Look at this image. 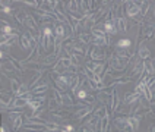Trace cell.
<instances>
[{
  "mask_svg": "<svg viewBox=\"0 0 155 132\" xmlns=\"http://www.w3.org/2000/svg\"><path fill=\"white\" fill-rule=\"evenodd\" d=\"M9 119H10L12 129H13V131H18V129L24 125V120H22V110H12V112H9Z\"/></svg>",
  "mask_w": 155,
  "mask_h": 132,
  "instance_id": "6da1fadb",
  "label": "cell"
},
{
  "mask_svg": "<svg viewBox=\"0 0 155 132\" xmlns=\"http://www.w3.org/2000/svg\"><path fill=\"white\" fill-rule=\"evenodd\" d=\"M127 63H129V60L121 59V57H119V56L113 54L111 60H110V68H111L113 70H116V72H123V70L126 69Z\"/></svg>",
  "mask_w": 155,
  "mask_h": 132,
  "instance_id": "7a4b0ae2",
  "label": "cell"
},
{
  "mask_svg": "<svg viewBox=\"0 0 155 132\" xmlns=\"http://www.w3.org/2000/svg\"><path fill=\"white\" fill-rule=\"evenodd\" d=\"M88 56L91 57V60L92 62H98V63H101V62H104V59H105V52H104L101 47L92 46V47L88 50Z\"/></svg>",
  "mask_w": 155,
  "mask_h": 132,
  "instance_id": "3957f363",
  "label": "cell"
},
{
  "mask_svg": "<svg viewBox=\"0 0 155 132\" xmlns=\"http://www.w3.org/2000/svg\"><path fill=\"white\" fill-rule=\"evenodd\" d=\"M104 62L98 63V62H86V69H89L95 76H103L104 75Z\"/></svg>",
  "mask_w": 155,
  "mask_h": 132,
  "instance_id": "277c9868",
  "label": "cell"
},
{
  "mask_svg": "<svg viewBox=\"0 0 155 132\" xmlns=\"http://www.w3.org/2000/svg\"><path fill=\"white\" fill-rule=\"evenodd\" d=\"M126 3V10H127V16L129 18H136L140 15V6L136 5L135 2H124Z\"/></svg>",
  "mask_w": 155,
  "mask_h": 132,
  "instance_id": "5b68a950",
  "label": "cell"
},
{
  "mask_svg": "<svg viewBox=\"0 0 155 132\" xmlns=\"http://www.w3.org/2000/svg\"><path fill=\"white\" fill-rule=\"evenodd\" d=\"M114 125L120 132H132V129L129 128V123H127V116L116 117L114 119Z\"/></svg>",
  "mask_w": 155,
  "mask_h": 132,
  "instance_id": "8992f818",
  "label": "cell"
},
{
  "mask_svg": "<svg viewBox=\"0 0 155 132\" xmlns=\"http://www.w3.org/2000/svg\"><path fill=\"white\" fill-rule=\"evenodd\" d=\"M25 26H28V29H29V32H31V34L40 35V31H38V24H37V21L34 19V16H31V15H28V16H26Z\"/></svg>",
  "mask_w": 155,
  "mask_h": 132,
  "instance_id": "52a82bcc",
  "label": "cell"
},
{
  "mask_svg": "<svg viewBox=\"0 0 155 132\" xmlns=\"http://www.w3.org/2000/svg\"><path fill=\"white\" fill-rule=\"evenodd\" d=\"M139 122H140L139 116H135V114L127 116V123H129V128L132 129V132H136L139 129Z\"/></svg>",
  "mask_w": 155,
  "mask_h": 132,
  "instance_id": "ba28073f",
  "label": "cell"
},
{
  "mask_svg": "<svg viewBox=\"0 0 155 132\" xmlns=\"http://www.w3.org/2000/svg\"><path fill=\"white\" fill-rule=\"evenodd\" d=\"M13 98H15V97H12L10 94H8V93H3V94H2V98H0V103H2V110H6L8 107H10V104L13 103Z\"/></svg>",
  "mask_w": 155,
  "mask_h": 132,
  "instance_id": "9c48e42d",
  "label": "cell"
},
{
  "mask_svg": "<svg viewBox=\"0 0 155 132\" xmlns=\"http://www.w3.org/2000/svg\"><path fill=\"white\" fill-rule=\"evenodd\" d=\"M104 31H105V34L114 35V34H117L119 29H117L114 21H108V22H104Z\"/></svg>",
  "mask_w": 155,
  "mask_h": 132,
  "instance_id": "30bf717a",
  "label": "cell"
},
{
  "mask_svg": "<svg viewBox=\"0 0 155 132\" xmlns=\"http://www.w3.org/2000/svg\"><path fill=\"white\" fill-rule=\"evenodd\" d=\"M94 113V109L91 107V106H85V107H82V109H79L76 112V119H84V117H86L88 114Z\"/></svg>",
  "mask_w": 155,
  "mask_h": 132,
  "instance_id": "8fae6325",
  "label": "cell"
},
{
  "mask_svg": "<svg viewBox=\"0 0 155 132\" xmlns=\"http://www.w3.org/2000/svg\"><path fill=\"white\" fill-rule=\"evenodd\" d=\"M143 72L149 75V76H154L155 75V66H154V62L152 60H143Z\"/></svg>",
  "mask_w": 155,
  "mask_h": 132,
  "instance_id": "7c38bea8",
  "label": "cell"
},
{
  "mask_svg": "<svg viewBox=\"0 0 155 132\" xmlns=\"http://www.w3.org/2000/svg\"><path fill=\"white\" fill-rule=\"evenodd\" d=\"M140 73H143V60H142V59H139L138 63H135V66H133V69H132V76H130V78L133 79V76H138Z\"/></svg>",
  "mask_w": 155,
  "mask_h": 132,
  "instance_id": "4fadbf2b",
  "label": "cell"
},
{
  "mask_svg": "<svg viewBox=\"0 0 155 132\" xmlns=\"http://www.w3.org/2000/svg\"><path fill=\"white\" fill-rule=\"evenodd\" d=\"M91 43H92V46H97V47H104V46H108L110 41L107 40V37H92Z\"/></svg>",
  "mask_w": 155,
  "mask_h": 132,
  "instance_id": "5bb4252c",
  "label": "cell"
},
{
  "mask_svg": "<svg viewBox=\"0 0 155 132\" xmlns=\"http://www.w3.org/2000/svg\"><path fill=\"white\" fill-rule=\"evenodd\" d=\"M47 90H48L47 84H38L35 88H32L31 94H32V96H43V94L47 93Z\"/></svg>",
  "mask_w": 155,
  "mask_h": 132,
  "instance_id": "9a60e30c",
  "label": "cell"
},
{
  "mask_svg": "<svg viewBox=\"0 0 155 132\" xmlns=\"http://www.w3.org/2000/svg\"><path fill=\"white\" fill-rule=\"evenodd\" d=\"M154 35H155V26L152 25V24L143 26V37H145L147 40H152Z\"/></svg>",
  "mask_w": 155,
  "mask_h": 132,
  "instance_id": "2e32d148",
  "label": "cell"
},
{
  "mask_svg": "<svg viewBox=\"0 0 155 132\" xmlns=\"http://www.w3.org/2000/svg\"><path fill=\"white\" fill-rule=\"evenodd\" d=\"M60 57L56 54V53L53 52V54H48L45 59H44V62H43V66H50V65H56L57 63V60H59Z\"/></svg>",
  "mask_w": 155,
  "mask_h": 132,
  "instance_id": "e0dca14e",
  "label": "cell"
},
{
  "mask_svg": "<svg viewBox=\"0 0 155 132\" xmlns=\"http://www.w3.org/2000/svg\"><path fill=\"white\" fill-rule=\"evenodd\" d=\"M43 76V70H40V72H34V76L29 79V82H28V87L29 88H35L38 85V81L41 79Z\"/></svg>",
  "mask_w": 155,
  "mask_h": 132,
  "instance_id": "ac0fdd59",
  "label": "cell"
},
{
  "mask_svg": "<svg viewBox=\"0 0 155 132\" xmlns=\"http://www.w3.org/2000/svg\"><path fill=\"white\" fill-rule=\"evenodd\" d=\"M114 22H116V26H117L119 31H121V32H126L127 31V22H126L124 18H116Z\"/></svg>",
  "mask_w": 155,
  "mask_h": 132,
  "instance_id": "d6986e66",
  "label": "cell"
},
{
  "mask_svg": "<svg viewBox=\"0 0 155 132\" xmlns=\"http://www.w3.org/2000/svg\"><path fill=\"white\" fill-rule=\"evenodd\" d=\"M81 82H82V81H81V76H79L78 73H75V75H72V76H70V88H72V91H73V93L79 88Z\"/></svg>",
  "mask_w": 155,
  "mask_h": 132,
  "instance_id": "ffe728a7",
  "label": "cell"
},
{
  "mask_svg": "<svg viewBox=\"0 0 155 132\" xmlns=\"http://www.w3.org/2000/svg\"><path fill=\"white\" fill-rule=\"evenodd\" d=\"M149 54H151L149 49H148L147 46H145V43H142L140 46H139V57H140L142 60H148Z\"/></svg>",
  "mask_w": 155,
  "mask_h": 132,
  "instance_id": "44dd1931",
  "label": "cell"
},
{
  "mask_svg": "<svg viewBox=\"0 0 155 132\" xmlns=\"http://www.w3.org/2000/svg\"><path fill=\"white\" fill-rule=\"evenodd\" d=\"M66 9L69 10V13H78V12H81L79 2H68V3H66ZM81 13H82V12H81Z\"/></svg>",
  "mask_w": 155,
  "mask_h": 132,
  "instance_id": "7402d4cb",
  "label": "cell"
},
{
  "mask_svg": "<svg viewBox=\"0 0 155 132\" xmlns=\"http://www.w3.org/2000/svg\"><path fill=\"white\" fill-rule=\"evenodd\" d=\"M130 46H132V40L129 38H120L117 41V49H121V50H129Z\"/></svg>",
  "mask_w": 155,
  "mask_h": 132,
  "instance_id": "603a6c76",
  "label": "cell"
},
{
  "mask_svg": "<svg viewBox=\"0 0 155 132\" xmlns=\"http://www.w3.org/2000/svg\"><path fill=\"white\" fill-rule=\"evenodd\" d=\"M119 103H120V98H119V93L114 90L113 91V100H111V110L113 112H117L119 110Z\"/></svg>",
  "mask_w": 155,
  "mask_h": 132,
  "instance_id": "cb8c5ba5",
  "label": "cell"
},
{
  "mask_svg": "<svg viewBox=\"0 0 155 132\" xmlns=\"http://www.w3.org/2000/svg\"><path fill=\"white\" fill-rule=\"evenodd\" d=\"M15 16V19H16L18 22H19V25H25V21H26V15L24 10H21V9H18L16 10V15H13Z\"/></svg>",
  "mask_w": 155,
  "mask_h": 132,
  "instance_id": "d4e9b609",
  "label": "cell"
},
{
  "mask_svg": "<svg viewBox=\"0 0 155 132\" xmlns=\"http://www.w3.org/2000/svg\"><path fill=\"white\" fill-rule=\"evenodd\" d=\"M107 114H108V112H107L105 106H100L98 109H94V116H97V117H100V119H103V117H105Z\"/></svg>",
  "mask_w": 155,
  "mask_h": 132,
  "instance_id": "484cf974",
  "label": "cell"
},
{
  "mask_svg": "<svg viewBox=\"0 0 155 132\" xmlns=\"http://www.w3.org/2000/svg\"><path fill=\"white\" fill-rule=\"evenodd\" d=\"M91 40H92V35L88 34V32H81L78 35V41H81L82 44H88Z\"/></svg>",
  "mask_w": 155,
  "mask_h": 132,
  "instance_id": "4316f807",
  "label": "cell"
},
{
  "mask_svg": "<svg viewBox=\"0 0 155 132\" xmlns=\"http://www.w3.org/2000/svg\"><path fill=\"white\" fill-rule=\"evenodd\" d=\"M98 122H100V117L94 116V117L88 119V122H86V128H89L92 132H95V128H97V123H98Z\"/></svg>",
  "mask_w": 155,
  "mask_h": 132,
  "instance_id": "83f0119b",
  "label": "cell"
},
{
  "mask_svg": "<svg viewBox=\"0 0 155 132\" xmlns=\"http://www.w3.org/2000/svg\"><path fill=\"white\" fill-rule=\"evenodd\" d=\"M130 81H132L130 76H126V78H117V79L113 81L111 87H116V85H126V84H129Z\"/></svg>",
  "mask_w": 155,
  "mask_h": 132,
  "instance_id": "f1b7e54d",
  "label": "cell"
},
{
  "mask_svg": "<svg viewBox=\"0 0 155 132\" xmlns=\"http://www.w3.org/2000/svg\"><path fill=\"white\" fill-rule=\"evenodd\" d=\"M12 31H13V28L10 26V24L6 22V21H2V34L10 35L12 34Z\"/></svg>",
  "mask_w": 155,
  "mask_h": 132,
  "instance_id": "f546056e",
  "label": "cell"
},
{
  "mask_svg": "<svg viewBox=\"0 0 155 132\" xmlns=\"http://www.w3.org/2000/svg\"><path fill=\"white\" fill-rule=\"evenodd\" d=\"M56 131H60V125L59 123H54V122H47L45 132H56Z\"/></svg>",
  "mask_w": 155,
  "mask_h": 132,
  "instance_id": "4dcf8cb0",
  "label": "cell"
},
{
  "mask_svg": "<svg viewBox=\"0 0 155 132\" xmlns=\"http://www.w3.org/2000/svg\"><path fill=\"white\" fill-rule=\"evenodd\" d=\"M2 68H3V70H6V72H15V70L18 72V69L15 68V65L12 63V60L10 62H3V63H2ZM18 73H19V72H18Z\"/></svg>",
  "mask_w": 155,
  "mask_h": 132,
  "instance_id": "1f68e13d",
  "label": "cell"
},
{
  "mask_svg": "<svg viewBox=\"0 0 155 132\" xmlns=\"http://www.w3.org/2000/svg\"><path fill=\"white\" fill-rule=\"evenodd\" d=\"M21 82L18 81V79H15V78H10V88H12V93L13 94H16L18 91H19V88H21Z\"/></svg>",
  "mask_w": 155,
  "mask_h": 132,
  "instance_id": "d6a6232c",
  "label": "cell"
},
{
  "mask_svg": "<svg viewBox=\"0 0 155 132\" xmlns=\"http://www.w3.org/2000/svg\"><path fill=\"white\" fill-rule=\"evenodd\" d=\"M61 100H63V106H73V98L69 96V94H66V93H61Z\"/></svg>",
  "mask_w": 155,
  "mask_h": 132,
  "instance_id": "836d02e7",
  "label": "cell"
},
{
  "mask_svg": "<svg viewBox=\"0 0 155 132\" xmlns=\"http://www.w3.org/2000/svg\"><path fill=\"white\" fill-rule=\"evenodd\" d=\"M149 8H151V3H149V2H143V3H142V6H140V15H142L143 18L148 15Z\"/></svg>",
  "mask_w": 155,
  "mask_h": 132,
  "instance_id": "e575fe53",
  "label": "cell"
},
{
  "mask_svg": "<svg viewBox=\"0 0 155 132\" xmlns=\"http://www.w3.org/2000/svg\"><path fill=\"white\" fill-rule=\"evenodd\" d=\"M53 91V98H54V100H56V101H57V104L59 106H63V100H61V94L60 93H59V90H57V88H53L51 90Z\"/></svg>",
  "mask_w": 155,
  "mask_h": 132,
  "instance_id": "d590c367",
  "label": "cell"
},
{
  "mask_svg": "<svg viewBox=\"0 0 155 132\" xmlns=\"http://www.w3.org/2000/svg\"><path fill=\"white\" fill-rule=\"evenodd\" d=\"M54 82H56V85H57V90H60V91H63V93H66V91H68V88H69L68 84H64V82L59 81L57 78L54 79Z\"/></svg>",
  "mask_w": 155,
  "mask_h": 132,
  "instance_id": "8d00e7d4",
  "label": "cell"
},
{
  "mask_svg": "<svg viewBox=\"0 0 155 132\" xmlns=\"http://www.w3.org/2000/svg\"><path fill=\"white\" fill-rule=\"evenodd\" d=\"M95 100H97V98H95L94 96H91V94H88V96H86V98H85V100H82V103H84V104H85V106H91V104H94V103H95Z\"/></svg>",
  "mask_w": 155,
  "mask_h": 132,
  "instance_id": "74e56055",
  "label": "cell"
},
{
  "mask_svg": "<svg viewBox=\"0 0 155 132\" xmlns=\"http://www.w3.org/2000/svg\"><path fill=\"white\" fill-rule=\"evenodd\" d=\"M86 96H88V94H86V90H79V91H78V94H76V97L81 100V101H82V100H85Z\"/></svg>",
  "mask_w": 155,
  "mask_h": 132,
  "instance_id": "f35d334b",
  "label": "cell"
},
{
  "mask_svg": "<svg viewBox=\"0 0 155 132\" xmlns=\"http://www.w3.org/2000/svg\"><path fill=\"white\" fill-rule=\"evenodd\" d=\"M44 112H45V110H44L43 107H40V109L34 110V117H41V116L44 114Z\"/></svg>",
  "mask_w": 155,
  "mask_h": 132,
  "instance_id": "ab89813d",
  "label": "cell"
},
{
  "mask_svg": "<svg viewBox=\"0 0 155 132\" xmlns=\"http://www.w3.org/2000/svg\"><path fill=\"white\" fill-rule=\"evenodd\" d=\"M10 6H8V5H5V2H2V12L3 13H10Z\"/></svg>",
  "mask_w": 155,
  "mask_h": 132,
  "instance_id": "60d3db41",
  "label": "cell"
},
{
  "mask_svg": "<svg viewBox=\"0 0 155 132\" xmlns=\"http://www.w3.org/2000/svg\"><path fill=\"white\" fill-rule=\"evenodd\" d=\"M0 57H2V60H5V59L8 57V54H6V52H2V53H0Z\"/></svg>",
  "mask_w": 155,
  "mask_h": 132,
  "instance_id": "b9f144b4",
  "label": "cell"
},
{
  "mask_svg": "<svg viewBox=\"0 0 155 132\" xmlns=\"http://www.w3.org/2000/svg\"><path fill=\"white\" fill-rule=\"evenodd\" d=\"M64 129H68L69 132H72L73 131V126H72V125H66V126H64Z\"/></svg>",
  "mask_w": 155,
  "mask_h": 132,
  "instance_id": "7bdbcfd3",
  "label": "cell"
},
{
  "mask_svg": "<svg viewBox=\"0 0 155 132\" xmlns=\"http://www.w3.org/2000/svg\"><path fill=\"white\" fill-rule=\"evenodd\" d=\"M82 132H92L89 128H86V126H84V129H82Z\"/></svg>",
  "mask_w": 155,
  "mask_h": 132,
  "instance_id": "ee69618b",
  "label": "cell"
},
{
  "mask_svg": "<svg viewBox=\"0 0 155 132\" xmlns=\"http://www.w3.org/2000/svg\"><path fill=\"white\" fill-rule=\"evenodd\" d=\"M59 132H69V131H68V129H60Z\"/></svg>",
  "mask_w": 155,
  "mask_h": 132,
  "instance_id": "f6af8a7d",
  "label": "cell"
},
{
  "mask_svg": "<svg viewBox=\"0 0 155 132\" xmlns=\"http://www.w3.org/2000/svg\"><path fill=\"white\" fill-rule=\"evenodd\" d=\"M151 132H155V126H152V129H151Z\"/></svg>",
  "mask_w": 155,
  "mask_h": 132,
  "instance_id": "bcb514c9",
  "label": "cell"
}]
</instances>
